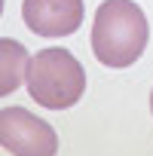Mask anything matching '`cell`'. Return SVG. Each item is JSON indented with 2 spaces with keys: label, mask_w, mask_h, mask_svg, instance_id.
Returning a JSON list of instances; mask_svg holds the SVG:
<instances>
[{
  "label": "cell",
  "mask_w": 153,
  "mask_h": 156,
  "mask_svg": "<svg viewBox=\"0 0 153 156\" xmlns=\"http://www.w3.org/2000/svg\"><path fill=\"white\" fill-rule=\"evenodd\" d=\"M150 40L147 16L132 0H104L92 22V52L104 67L135 64Z\"/></svg>",
  "instance_id": "obj_1"
},
{
  "label": "cell",
  "mask_w": 153,
  "mask_h": 156,
  "mask_svg": "<svg viewBox=\"0 0 153 156\" xmlns=\"http://www.w3.org/2000/svg\"><path fill=\"white\" fill-rule=\"evenodd\" d=\"M28 95L46 110H67L86 92V70L73 52L52 46L31 55L28 64Z\"/></svg>",
  "instance_id": "obj_2"
},
{
  "label": "cell",
  "mask_w": 153,
  "mask_h": 156,
  "mask_svg": "<svg viewBox=\"0 0 153 156\" xmlns=\"http://www.w3.org/2000/svg\"><path fill=\"white\" fill-rule=\"evenodd\" d=\"M0 144L12 156H55L58 153V135L55 129L28 113L25 107H3L0 113Z\"/></svg>",
  "instance_id": "obj_3"
},
{
  "label": "cell",
  "mask_w": 153,
  "mask_h": 156,
  "mask_svg": "<svg viewBox=\"0 0 153 156\" xmlns=\"http://www.w3.org/2000/svg\"><path fill=\"white\" fill-rule=\"evenodd\" d=\"M22 19L37 37H70L83 25V0H25Z\"/></svg>",
  "instance_id": "obj_4"
},
{
  "label": "cell",
  "mask_w": 153,
  "mask_h": 156,
  "mask_svg": "<svg viewBox=\"0 0 153 156\" xmlns=\"http://www.w3.org/2000/svg\"><path fill=\"white\" fill-rule=\"evenodd\" d=\"M28 49L22 43H16L12 37L0 40V95L16 92L25 80H28Z\"/></svg>",
  "instance_id": "obj_5"
},
{
  "label": "cell",
  "mask_w": 153,
  "mask_h": 156,
  "mask_svg": "<svg viewBox=\"0 0 153 156\" xmlns=\"http://www.w3.org/2000/svg\"><path fill=\"white\" fill-rule=\"evenodd\" d=\"M150 113H153V89H150Z\"/></svg>",
  "instance_id": "obj_6"
}]
</instances>
